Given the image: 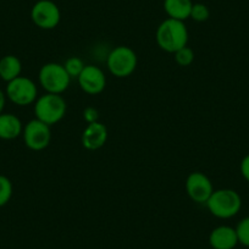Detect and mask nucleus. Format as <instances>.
I'll return each mask as SVG.
<instances>
[{
	"label": "nucleus",
	"mask_w": 249,
	"mask_h": 249,
	"mask_svg": "<svg viewBox=\"0 0 249 249\" xmlns=\"http://www.w3.org/2000/svg\"><path fill=\"white\" fill-rule=\"evenodd\" d=\"M188 30L184 21L167 18L158 26L155 39L159 48L164 52L174 54L188 43Z\"/></svg>",
	"instance_id": "obj_1"
},
{
	"label": "nucleus",
	"mask_w": 249,
	"mask_h": 249,
	"mask_svg": "<svg viewBox=\"0 0 249 249\" xmlns=\"http://www.w3.org/2000/svg\"><path fill=\"white\" fill-rule=\"evenodd\" d=\"M205 204L213 216L227 220L236 216L241 212L242 198L234 190L221 188V190H214Z\"/></svg>",
	"instance_id": "obj_2"
},
{
	"label": "nucleus",
	"mask_w": 249,
	"mask_h": 249,
	"mask_svg": "<svg viewBox=\"0 0 249 249\" xmlns=\"http://www.w3.org/2000/svg\"><path fill=\"white\" fill-rule=\"evenodd\" d=\"M66 111L68 104L61 94L45 93L38 97L35 103L36 119L49 126L61 121L65 117Z\"/></svg>",
	"instance_id": "obj_3"
},
{
	"label": "nucleus",
	"mask_w": 249,
	"mask_h": 249,
	"mask_svg": "<svg viewBox=\"0 0 249 249\" xmlns=\"http://www.w3.org/2000/svg\"><path fill=\"white\" fill-rule=\"evenodd\" d=\"M138 57L135 50L127 45L115 47L107 57L109 72L117 78H126L137 69Z\"/></svg>",
	"instance_id": "obj_4"
},
{
	"label": "nucleus",
	"mask_w": 249,
	"mask_h": 249,
	"mask_svg": "<svg viewBox=\"0 0 249 249\" xmlns=\"http://www.w3.org/2000/svg\"><path fill=\"white\" fill-rule=\"evenodd\" d=\"M39 85L47 93L62 94L69 88L71 77L65 68L57 62H47L40 68L38 75Z\"/></svg>",
	"instance_id": "obj_5"
},
{
	"label": "nucleus",
	"mask_w": 249,
	"mask_h": 249,
	"mask_svg": "<svg viewBox=\"0 0 249 249\" xmlns=\"http://www.w3.org/2000/svg\"><path fill=\"white\" fill-rule=\"evenodd\" d=\"M6 98L18 107H27L35 104L38 98L37 85L31 78L18 76L8 82L5 90Z\"/></svg>",
	"instance_id": "obj_6"
},
{
	"label": "nucleus",
	"mask_w": 249,
	"mask_h": 249,
	"mask_svg": "<svg viewBox=\"0 0 249 249\" xmlns=\"http://www.w3.org/2000/svg\"><path fill=\"white\" fill-rule=\"evenodd\" d=\"M22 137L28 149L40 152L50 144L52 130L49 124L39 121L38 119H33L23 126Z\"/></svg>",
	"instance_id": "obj_7"
},
{
	"label": "nucleus",
	"mask_w": 249,
	"mask_h": 249,
	"mask_svg": "<svg viewBox=\"0 0 249 249\" xmlns=\"http://www.w3.org/2000/svg\"><path fill=\"white\" fill-rule=\"evenodd\" d=\"M31 18L40 30H54L60 23L61 13L53 0H38L31 9Z\"/></svg>",
	"instance_id": "obj_8"
},
{
	"label": "nucleus",
	"mask_w": 249,
	"mask_h": 249,
	"mask_svg": "<svg viewBox=\"0 0 249 249\" xmlns=\"http://www.w3.org/2000/svg\"><path fill=\"white\" fill-rule=\"evenodd\" d=\"M186 192L191 200L198 204H205L214 192V186L207 175L200 171H193L187 176Z\"/></svg>",
	"instance_id": "obj_9"
},
{
	"label": "nucleus",
	"mask_w": 249,
	"mask_h": 249,
	"mask_svg": "<svg viewBox=\"0 0 249 249\" xmlns=\"http://www.w3.org/2000/svg\"><path fill=\"white\" fill-rule=\"evenodd\" d=\"M77 81L81 89L89 95L100 94L107 87L105 73L95 65H86Z\"/></svg>",
	"instance_id": "obj_10"
},
{
	"label": "nucleus",
	"mask_w": 249,
	"mask_h": 249,
	"mask_svg": "<svg viewBox=\"0 0 249 249\" xmlns=\"http://www.w3.org/2000/svg\"><path fill=\"white\" fill-rule=\"evenodd\" d=\"M82 145L87 150H98L105 145L107 141V128L104 124L97 121L88 124L82 132Z\"/></svg>",
	"instance_id": "obj_11"
},
{
	"label": "nucleus",
	"mask_w": 249,
	"mask_h": 249,
	"mask_svg": "<svg viewBox=\"0 0 249 249\" xmlns=\"http://www.w3.org/2000/svg\"><path fill=\"white\" fill-rule=\"evenodd\" d=\"M208 241L213 249H234L238 244V237L234 227L221 225L210 232Z\"/></svg>",
	"instance_id": "obj_12"
},
{
	"label": "nucleus",
	"mask_w": 249,
	"mask_h": 249,
	"mask_svg": "<svg viewBox=\"0 0 249 249\" xmlns=\"http://www.w3.org/2000/svg\"><path fill=\"white\" fill-rule=\"evenodd\" d=\"M23 124L14 114H0V138L5 141L15 140L22 135Z\"/></svg>",
	"instance_id": "obj_13"
},
{
	"label": "nucleus",
	"mask_w": 249,
	"mask_h": 249,
	"mask_svg": "<svg viewBox=\"0 0 249 249\" xmlns=\"http://www.w3.org/2000/svg\"><path fill=\"white\" fill-rule=\"evenodd\" d=\"M192 0H164V10L170 18L186 21L190 18Z\"/></svg>",
	"instance_id": "obj_14"
},
{
	"label": "nucleus",
	"mask_w": 249,
	"mask_h": 249,
	"mask_svg": "<svg viewBox=\"0 0 249 249\" xmlns=\"http://www.w3.org/2000/svg\"><path fill=\"white\" fill-rule=\"evenodd\" d=\"M22 72L21 60L15 55H6L0 59V78L5 82L15 80Z\"/></svg>",
	"instance_id": "obj_15"
},
{
	"label": "nucleus",
	"mask_w": 249,
	"mask_h": 249,
	"mask_svg": "<svg viewBox=\"0 0 249 249\" xmlns=\"http://www.w3.org/2000/svg\"><path fill=\"white\" fill-rule=\"evenodd\" d=\"M62 65H64V68H65L66 72L69 73L71 80H72V78H78V76L81 75V72H82L83 69H85L86 66L83 60L78 56L69 57Z\"/></svg>",
	"instance_id": "obj_16"
},
{
	"label": "nucleus",
	"mask_w": 249,
	"mask_h": 249,
	"mask_svg": "<svg viewBox=\"0 0 249 249\" xmlns=\"http://www.w3.org/2000/svg\"><path fill=\"white\" fill-rule=\"evenodd\" d=\"M174 55L176 64L182 66V68H187V66H190L195 61V52L188 45L178 49L176 53H174Z\"/></svg>",
	"instance_id": "obj_17"
},
{
	"label": "nucleus",
	"mask_w": 249,
	"mask_h": 249,
	"mask_svg": "<svg viewBox=\"0 0 249 249\" xmlns=\"http://www.w3.org/2000/svg\"><path fill=\"white\" fill-rule=\"evenodd\" d=\"M13 183L4 175H0V208L8 204L13 197Z\"/></svg>",
	"instance_id": "obj_18"
},
{
	"label": "nucleus",
	"mask_w": 249,
	"mask_h": 249,
	"mask_svg": "<svg viewBox=\"0 0 249 249\" xmlns=\"http://www.w3.org/2000/svg\"><path fill=\"white\" fill-rule=\"evenodd\" d=\"M238 237V243L249 248V216L243 217L234 227Z\"/></svg>",
	"instance_id": "obj_19"
},
{
	"label": "nucleus",
	"mask_w": 249,
	"mask_h": 249,
	"mask_svg": "<svg viewBox=\"0 0 249 249\" xmlns=\"http://www.w3.org/2000/svg\"><path fill=\"white\" fill-rule=\"evenodd\" d=\"M210 18V10L205 4L195 3L191 10L190 18H192L196 22H205Z\"/></svg>",
	"instance_id": "obj_20"
},
{
	"label": "nucleus",
	"mask_w": 249,
	"mask_h": 249,
	"mask_svg": "<svg viewBox=\"0 0 249 249\" xmlns=\"http://www.w3.org/2000/svg\"><path fill=\"white\" fill-rule=\"evenodd\" d=\"M83 120L87 124H93V122L99 121V111L93 107H87L83 110Z\"/></svg>",
	"instance_id": "obj_21"
},
{
	"label": "nucleus",
	"mask_w": 249,
	"mask_h": 249,
	"mask_svg": "<svg viewBox=\"0 0 249 249\" xmlns=\"http://www.w3.org/2000/svg\"><path fill=\"white\" fill-rule=\"evenodd\" d=\"M239 170H241V174L243 176V178L247 182H249V154H247L246 157L242 159L241 165H239Z\"/></svg>",
	"instance_id": "obj_22"
},
{
	"label": "nucleus",
	"mask_w": 249,
	"mask_h": 249,
	"mask_svg": "<svg viewBox=\"0 0 249 249\" xmlns=\"http://www.w3.org/2000/svg\"><path fill=\"white\" fill-rule=\"evenodd\" d=\"M6 104V94L0 89V114H3L4 107H5Z\"/></svg>",
	"instance_id": "obj_23"
}]
</instances>
